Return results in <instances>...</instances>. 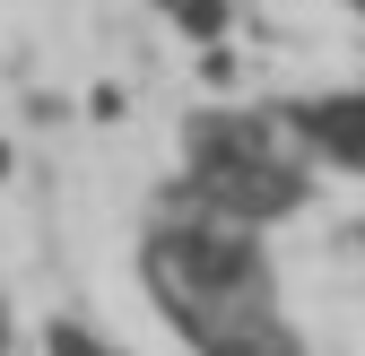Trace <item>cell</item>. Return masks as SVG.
I'll return each instance as SVG.
<instances>
[{
	"label": "cell",
	"mask_w": 365,
	"mask_h": 356,
	"mask_svg": "<svg viewBox=\"0 0 365 356\" xmlns=\"http://www.w3.org/2000/svg\"><path fill=\"white\" fill-rule=\"evenodd\" d=\"M140 287L165 356H365V87L200 113Z\"/></svg>",
	"instance_id": "cell-1"
}]
</instances>
